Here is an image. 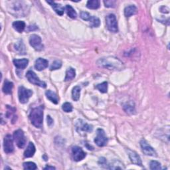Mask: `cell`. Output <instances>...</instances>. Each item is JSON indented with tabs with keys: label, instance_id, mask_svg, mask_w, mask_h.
I'll use <instances>...</instances> for the list:
<instances>
[{
	"label": "cell",
	"instance_id": "1",
	"mask_svg": "<svg viewBox=\"0 0 170 170\" xmlns=\"http://www.w3.org/2000/svg\"><path fill=\"white\" fill-rule=\"evenodd\" d=\"M97 65L100 67L109 70H121L124 67L122 62L114 56H107L99 59L96 62Z\"/></svg>",
	"mask_w": 170,
	"mask_h": 170
},
{
	"label": "cell",
	"instance_id": "2",
	"mask_svg": "<svg viewBox=\"0 0 170 170\" xmlns=\"http://www.w3.org/2000/svg\"><path fill=\"white\" fill-rule=\"evenodd\" d=\"M43 105L35 107L31 111L29 119L32 124L37 128H41L43 126Z\"/></svg>",
	"mask_w": 170,
	"mask_h": 170
},
{
	"label": "cell",
	"instance_id": "3",
	"mask_svg": "<svg viewBox=\"0 0 170 170\" xmlns=\"http://www.w3.org/2000/svg\"><path fill=\"white\" fill-rule=\"evenodd\" d=\"M8 10L15 17H25L29 12V7L23 2H13L11 3Z\"/></svg>",
	"mask_w": 170,
	"mask_h": 170
},
{
	"label": "cell",
	"instance_id": "4",
	"mask_svg": "<svg viewBox=\"0 0 170 170\" xmlns=\"http://www.w3.org/2000/svg\"><path fill=\"white\" fill-rule=\"evenodd\" d=\"M106 27L112 33H117L118 32V25L116 17L114 14H109L106 17Z\"/></svg>",
	"mask_w": 170,
	"mask_h": 170
},
{
	"label": "cell",
	"instance_id": "5",
	"mask_svg": "<svg viewBox=\"0 0 170 170\" xmlns=\"http://www.w3.org/2000/svg\"><path fill=\"white\" fill-rule=\"evenodd\" d=\"M33 95L32 90L25 88L23 86H21L18 89V96L19 102L22 104H25L29 101V98Z\"/></svg>",
	"mask_w": 170,
	"mask_h": 170
},
{
	"label": "cell",
	"instance_id": "6",
	"mask_svg": "<svg viewBox=\"0 0 170 170\" xmlns=\"http://www.w3.org/2000/svg\"><path fill=\"white\" fill-rule=\"evenodd\" d=\"M26 77L31 83L34 85L40 86L41 88L43 89L47 87V84H46L44 81L41 80L39 77L36 75V74L32 70H29L27 72L26 74Z\"/></svg>",
	"mask_w": 170,
	"mask_h": 170
},
{
	"label": "cell",
	"instance_id": "7",
	"mask_svg": "<svg viewBox=\"0 0 170 170\" xmlns=\"http://www.w3.org/2000/svg\"><path fill=\"white\" fill-rule=\"evenodd\" d=\"M13 140L19 148H23L26 144V138H25L22 130L19 129L14 132Z\"/></svg>",
	"mask_w": 170,
	"mask_h": 170
},
{
	"label": "cell",
	"instance_id": "8",
	"mask_svg": "<svg viewBox=\"0 0 170 170\" xmlns=\"http://www.w3.org/2000/svg\"><path fill=\"white\" fill-rule=\"evenodd\" d=\"M75 127L76 131L80 134H82V133L91 132L92 130H93V126L90 124H87L81 119H79L76 121Z\"/></svg>",
	"mask_w": 170,
	"mask_h": 170
},
{
	"label": "cell",
	"instance_id": "9",
	"mask_svg": "<svg viewBox=\"0 0 170 170\" xmlns=\"http://www.w3.org/2000/svg\"><path fill=\"white\" fill-rule=\"evenodd\" d=\"M95 142L98 146L103 147L108 143V138L106 136L105 132L102 129H98L96 131V137L95 139Z\"/></svg>",
	"mask_w": 170,
	"mask_h": 170
},
{
	"label": "cell",
	"instance_id": "10",
	"mask_svg": "<svg viewBox=\"0 0 170 170\" xmlns=\"http://www.w3.org/2000/svg\"><path fill=\"white\" fill-rule=\"evenodd\" d=\"M29 43L32 47H33L36 51H42L43 49L44 46L42 44L41 38L39 35L36 34H33L30 36Z\"/></svg>",
	"mask_w": 170,
	"mask_h": 170
},
{
	"label": "cell",
	"instance_id": "11",
	"mask_svg": "<svg viewBox=\"0 0 170 170\" xmlns=\"http://www.w3.org/2000/svg\"><path fill=\"white\" fill-rule=\"evenodd\" d=\"M140 146L143 153L146 156L157 157V153L155 150L148 143L146 140H142L140 142Z\"/></svg>",
	"mask_w": 170,
	"mask_h": 170
},
{
	"label": "cell",
	"instance_id": "12",
	"mask_svg": "<svg viewBox=\"0 0 170 170\" xmlns=\"http://www.w3.org/2000/svg\"><path fill=\"white\" fill-rule=\"evenodd\" d=\"M86 156V153L79 146H74L72 148V156L75 162H80Z\"/></svg>",
	"mask_w": 170,
	"mask_h": 170
},
{
	"label": "cell",
	"instance_id": "13",
	"mask_svg": "<svg viewBox=\"0 0 170 170\" xmlns=\"http://www.w3.org/2000/svg\"><path fill=\"white\" fill-rule=\"evenodd\" d=\"M3 149L4 152L6 153H12L14 151L13 140L12 136L10 134H7L4 138L3 140Z\"/></svg>",
	"mask_w": 170,
	"mask_h": 170
},
{
	"label": "cell",
	"instance_id": "14",
	"mask_svg": "<svg viewBox=\"0 0 170 170\" xmlns=\"http://www.w3.org/2000/svg\"><path fill=\"white\" fill-rule=\"evenodd\" d=\"M127 152H128V156H129L131 162L134 164L137 165V166H142V159L136 152H135L134 151L130 150H129V149H128Z\"/></svg>",
	"mask_w": 170,
	"mask_h": 170
},
{
	"label": "cell",
	"instance_id": "15",
	"mask_svg": "<svg viewBox=\"0 0 170 170\" xmlns=\"http://www.w3.org/2000/svg\"><path fill=\"white\" fill-rule=\"evenodd\" d=\"M49 65V61L47 59L43 58H39L36 60L35 63V68L36 70L41 71L46 69Z\"/></svg>",
	"mask_w": 170,
	"mask_h": 170
},
{
	"label": "cell",
	"instance_id": "16",
	"mask_svg": "<svg viewBox=\"0 0 170 170\" xmlns=\"http://www.w3.org/2000/svg\"><path fill=\"white\" fill-rule=\"evenodd\" d=\"M47 3L50 5L51 7L54 9V11L59 15H60V16H62V15H63L65 12L64 11L65 8L62 5L59 3H56L53 1H47Z\"/></svg>",
	"mask_w": 170,
	"mask_h": 170
},
{
	"label": "cell",
	"instance_id": "17",
	"mask_svg": "<svg viewBox=\"0 0 170 170\" xmlns=\"http://www.w3.org/2000/svg\"><path fill=\"white\" fill-rule=\"evenodd\" d=\"M13 62L14 65L16 66L17 69H25L29 64V60L27 59H14Z\"/></svg>",
	"mask_w": 170,
	"mask_h": 170
},
{
	"label": "cell",
	"instance_id": "18",
	"mask_svg": "<svg viewBox=\"0 0 170 170\" xmlns=\"http://www.w3.org/2000/svg\"><path fill=\"white\" fill-rule=\"evenodd\" d=\"M45 95H46V96H47V99L52 102L53 103H54V104H57L59 103V96L56 95L55 92L49 90L46 91Z\"/></svg>",
	"mask_w": 170,
	"mask_h": 170
},
{
	"label": "cell",
	"instance_id": "19",
	"mask_svg": "<svg viewBox=\"0 0 170 170\" xmlns=\"http://www.w3.org/2000/svg\"><path fill=\"white\" fill-rule=\"evenodd\" d=\"M35 153V147L33 143L29 142V145L24 152L25 158H32L34 156Z\"/></svg>",
	"mask_w": 170,
	"mask_h": 170
},
{
	"label": "cell",
	"instance_id": "20",
	"mask_svg": "<svg viewBox=\"0 0 170 170\" xmlns=\"http://www.w3.org/2000/svg\"><path fill=\"white\" fill-rule=\"evenodd\" d=\"M13 88V83L12 82H10L7 80H6L4 82V84L3 86V92L6 95L12 94V89Z\"/></svg>",
	"mask_w": 170,
	"mask_h": 170
},
{
	"label": "cell",
	"instance_id": "21",
	"mask_svg": "<svg viewBox=\"0 0 170 170\" xmlns=\"http://www.w3.org/2000/svg\"><path fill=\"white\" fill-rule=\"evenodd\" d=\"M13 29L19 33H22L25 28V23L23 21H16L12 24Z\"/></svg>",
	"mask_w": 170,
	"mask_h": 170
},
{
	"label": "cell",
	"instance_id": "22",
	"mask_svg": "<svg viewBox=\"0 0 170 170\" xmlns=\"http://www.w3.org/2000/svg\"><path fill=\"white\" fill-rule=\"evenodd\" d=\"M137 12V8L135 6H128L124 9V15L126 17H129L132 15L136 14Z\"/></svg>",
	"mask_w": 170,
	"mask_h": 170
},
{
	"label": "cell",
	"instance_id": "23",
	"mask_svg": "<svg viewBox=\"0 0 170 170\" xmlns=\"http://www.w3.org/2000/svg\"><path fill=\"white\" fill-rule=\"evenodd\" d=\"M65 9H66V14H67V15L69 17H70L71 19H76L77 17V13L75 10V9L71 6L66 5Z\"/></svg>",
	"mask_w": 170,
	"mask_h": 170
},
{
	"label": "cell",
	"instance_id": "24",
	"mask_svg": "<svg viewBox=\"0 0 170 170\" xmlns=\"http://www.w3.org/2000/svg\"><path fill=\"white\" fill-rule=\"evenodd\" d=\"M76 76V71L73 68H69L66 72V76L65 78V81H69L73 80Z\"/></svg>",
	"mask_w": 170,
	"mask_h": 170
},
{
	"label": "cell",
	"instance_id": "25",
	"mask_svg": "<svg viewBox=\"0 0 170 170\" xmlns=\"http://www.w3.org/2000/svg\"><path fill=\"white\" fill-rule=\"evenodd\" d=\"M80 88L79 86H76L72 90V97L75 101H78L80 96Z\"/></svg>",
	"mask_w": 170,
	"mask_h": 170
},
{
	"label": "cell",
	"instance_id": "26",
	"mask_svg": "<svg viewBox=\"0 0 170 170\" xmlns=\"http://www.w3.org/2000/svg\"><path fill=\"white\" fill-rule=\"evenodd\" d=\"M86 7L90 9H97L100 7L99 0H89L86 3Z\"/></svg>",
	"mask_w": 170,
	"mask_h": 170
},
{
	"label": "cell",
	"instance_id": "27",
	"mask_svg": "<svg viewBox=\"0 0 170 170\" xmlns=\"http://www.w3.org/2000/svg\"><path fill=\"white\" fill-rule=\"evenodd\" d=\"M109 167L107 168V169H125V167L124 166V165L122 163H121L120 161H117L115 160L112 163L108 165Z\"/></svg>",
	"mask_w": 170,
	"mask_h": 170
},
{
	"label": "cell",
	"instance_id": "28",
	"mask_svg": "<svg viewBox=\"0 0 170 170\" xmlns=\"http://www.w3.org/2000/svg\"><path fill=\"white\" fill-rule=\"evenodd\" d=\"M96 89H97L102 93H106L108 91V82H103L101 84H99L96 86Z\"/></svg>",
	"mask_w": 170,
	"mask_h": 170
},
{
	"label": "cell",
	"instance_id": "29",
	"mask_svg": "<svg viewBox=\"0 0 170 170\" xmlns=\"http://www.w3.org/2000/svg\"><path fill=\"white\" fill-rule=\"evenodd\" d=\"M23 166L24 169H30V170H35L37 169V166H36V164L33 162H25L23 164Z\"/></svg>",
	"mask_w": 170,
	"mask_h": 170
},
{
	"label": "cell",
	"instance_id": "30",
	"mask_svg": "<svg viewBox=\"0 0 170 170\" xmlns=\"http://www.w3.org/2000/svg\"><path fill=\"white\" fill-rule=\"evenodd\" d=\"M89 22H90V26L92 27H98L100 26V19L98 17H94V16H92L91 20Z\"/></svg>",
	"mask_w": 170,
	"mask_h": 170
},
{
	"label": "cell",
	"instance_id": "31",
	"mask_svg": "<svg viewBox=\"0 0 170 170\" xmlns=\"http://www.w3.org/2000/svg\"><path fill=\"white\" fill-rule=\"evenodd\" d=\"M62 66V62L59 60H56L51 65L50 70H57L59 69Z\"/></svg>",
	"mask_w": 170,
	"mask_h": 170
},
{
	"label": "cell",
	"instance_id": "32",
	"mask_svg": "<svg viewBox=\"0 0 170 170\" xmlns=\"http://www.w3.org/2000/svg\"><path fill=\"white\" fill-rule=\"evenodd\" d=\"M124 110L128 113V114H133V112H134V106L132 105V104H130V103H128V104H126L124 106Z\"/></svg>",
	"mask_w": 170,
	"mask_h": 170
},
{
	"label": "cell",
	"instance_id": "33",
	"mask_svg": "<svg viewBox=\"0 0 170 170\" xmlns=\"http://www.w3.org/2000/svg\"><path fill=\"white\" fill-rule=\"evenodd\" d=\"M150 169H152V170H154V169H162L160 163L157 162V161H155V160H153V161L150 162Z\"/></svg>",
	"mask_w": 170,
	"mask_h": 170
},
{
	"label": "cell",
	"instance_id": "34",
	"mask_svg": "<svg viewBox=\"0 0 170 170\" xmlns=\"http://www.w3.org/2000/svg\"><path fill=\"white\" fill-rule=\"evenodd\" d=\"M80 16L82 19L85 21H87V22H90L92 17V16L89 13L86 12H81Z\"/></svg>",
	"mask_w": 170,
	"mask_h": 170
},
{
	"label": "cell",
	"instance_id": "35",
	"mask_svg": "<svg viewBox=\"0 0 170 170\" xmlns=\"http://www.w3.org/2000/svg\"><path fill=\"white\" fill-rule=\"evenodd\" d=\"M62 109L65 112H70L73 110V106L69 102H65L62 106Z\"/></svg>",
	"mask_w": 170,
	"mask_h": 170
},
{
	"label": "cell",
	"instance_id": "36",
	"mask_svg": "<svg viewBox=\"0 0 170 170\" xmlns=\"http://www.w3.org/2000/svg\"><path fill=\"white\" fill-rule=\"evenodd\" d=\"M116 1L114 0H110V1H104V3L105 5V7H115L116 6Z\"/></svg>",
	"mask_w": 170,
	"mask_h": 170
},
{
	"label": "cell",
	"instance_id": "37",
	"mask_svg": "<svg viewBox=\"0 0 170 170\" xmlns=\"http://www.w3.org/2000/svg\"><path fill=\"white\" fill-rule=\"evenodd\" d=\"M22 47H25V46H24V45H23V42L22 41H21L20 42H18V43H17L16 45H15V49H17V51H19L21 53H23V50L22 49L25 50V49H22Z\"/></svg>",
	"mask_w": 170,
	"mask_h": 170
},
{
	"label": "cell",
	"instance_id": "38",
	"mask_svg": "<svg viewBox=\"0 0 170 170\" xmlns=\"http://www.w3.org/2000/svg\"><path fill=\"white\" fill-rule=\"evenodd\" d=\"M99 163V164H100V166H102L103 167L105 166L104 168L106 167V159L104 158H100Z\"/></svg>",
	"mask_w": 170,
	"mask_h": 170
},
{
	"label": "cell",
	"instance_id": "39",
	"mask_svg": "<svg viewBox=\"0 0 170 170\" xmlns=\"http://www.w3.org/2000/svg\"><path fill=\"white\" fill-rule=\"evenodd\" d=\"M47 124L49 126H51L53 124V120L51 118V117L50 116H47Z\"/></svg>",
	"mask_w": 170,
	"mask_h": 170
},
{
	"label": "cell",
	"instance_id": "40",
	"mask_svg": "<svg viewBox=\"0 0 170 170\" xmlns=\"http://www.w3.org/2000/svg\"><path fill=\"white\" fill-rule=\"evenodd\" d=\"M34 25H29V26L28 27V31H29V32H31V31H34V30H36V29H38V27H37V28H34Z\"/></svg>",
	"mask_w": 170,
	"mask_h": 170
},
{
	"label": "cell",
	"instance_id": "41",
	"mask_svg": "<svg viewBox=\"0 0 170 170\" xmlns=\"http://www.w3.org/2000/svg\"><path fill=\"white\" fill-rule=\"evenodd\" d=\"M44 169H55V168L53 166H46Z\"/></svg>",
	"mask_w": 170,
	"mask_h": 170
}]
</instances>
